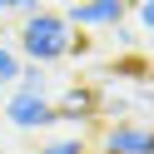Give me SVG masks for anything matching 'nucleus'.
Returning a JSON list of instances; mask_svg holds the SVG:
<instances>
[{
  "mask_svg": "<svg viewBox=\"0 0 154 154\" xmlns=\"http://www.w3.org/2000/svg\"><path fill=\"white\" fill-rule=\"evenodd\" d=\"M15 55L25 65L55 70L60 60L75 55V30L65 25L60 10H30V15H20V30H15Z\"/></svg>",
  "mask_w": 154,
  "mask_h": 154,
  "instance_id": "f257e3e1",
  "label": "nucleus"
},
{
  "mask_svg": "<svg viewBox=\"0 0 154 154\" xmlns=\"http://www.w3.org/2000/svg\"><path fill=\"white\" fill-rule=\"evenodd\" d=\"M35 154H90V149H85V139H80V134H65V139H50V144H40Z\"/></svg>",
  "mask_w": 154,
  "mask_h": 154,
  "instance_id": "6e6552de",
  "label": "nucleus"
},
{
  "mask_svg": "<svg viewBox=\"0 0 154 154\" xmlns=\"http://www.w3.org/2000/svg\"><path fill=\"white\" fill-rule=\"evenodd\" d=\"M109 35H114V45H119V50H134V35H139V30H134V25L124 20V25H114Z\"/></svg>",
  "mask_w": 154,
  "mask_h": 154,
  "instance_id": "9b49d317",
  "label": "nucleus"
},
{
  "mask_svg": "<svg viewBox=\"0 0 154 154\" xmlns=\"http://www.w3.org/2000/svg\"><path fill=\"white\" fill-rule=\"evenodd\" d=\"M40 10V0H0V15H30Z\"/></svg>",
  "mask_w": 154,
  "mask_h": 154,
  "instance_id": "9d476101",
  "label": "nucleus"
},
{
  "mask_svg": "<svg viewBox=\"0 0 154 154\" xmlns=\"http://www.w3.org/2000/svg\"><path fill=\"white\" fill-rule=\"evenodd\" d=\"M15 85H20V90H35V94H50V70H45V65H25V60H20Z\"/></svg>",
  "mask_w": 154,
  "mask_h": 154,
  "instance_id": "0eeeda50",
  "label": "nucleus"
},
{
  "mask_svg": "<svg viewBox=\"0 0 154 154\" xmlns=\"http://www.w3.org/2000/svg\"><path fill=\"white\" fill-rule=\"evenodd\" d=\"M0 119L10 124V129H20V134H35V129L60 124V114H55L50 94H35V90H20V85H15V90L0 100Z\"/></svg>",
  "mask_w": 154,
  "mask_h": 154,
  "instance_id": "f03ea898",
  "label": "nucleus"
},
{
  "mask_svg": "<svg viewBox=\"0 0 154 154\" xmlns=\"http://www.w3.org/2000/svg\"><path fill=\"white\" fill-rule=\"evenodd\" d=\"M100 154H154V129L134 124V119H119L100 134Z\"/></svg>",
  "mask_w": 154,
  "mask_h": 154,
  "instance_id": "20e7f679",
  "label": "nucleus"
},
{
  "mask_svg": "<svg viewBox=\"0 0 154 154\" xmlns=\"http://www.w3.org/2000/svg\"><path fill=\"white\" fill-rule=\"evenodd\" d=\"M15 75H20V55H15V45L0 40V100L15 90Z\"/></svg>",
  "mask_w": 154,
  "mask_h": 154,
  "instance_id": "423d86ee",
  "label": "nucleus"
},
{
  "mask_svg": "<svg viewBox=\"0 0 154 154\" xmlns=\"http://www.w3.org/2000/svg\"><path fill=\"white\" fill-rule=\"evenodd\" d=\"M134 20H139V35H154V0H134Z\"/></svg>",
  "mask_w": 154,
  "mask_h": 154,
  "instance_id": "1a4fd4ad",
  "label": "nucleus"
},
{
  "mask_svg": "<svg viewBox=\"0 0 154 154\" xmlns=\"http://www.w3.org/2000/svg\"><path fill=\"white\" fill-rule=\"evenodd\" d=\"M55 114L70 124H90L94 114H100V94L90 90V85H70L65 94H55Z\"/></svg>",
  "mask_w": 154,
  "mask_h": 154,
  "instance_id": "39448f33",
  "label": "nucleus"
},
{
  "mask_svg": "<svg viewBox=\"0 0 154 154\" xmlns=\"http://www.w3.org/2000/svg\"><path fill=\"white\" fill-rule=\"evenodd\" d=\"M129 5L134 0H70L60 15L70 30H114L129 20Z\"/></svg>",
  "mask_w": 154,
  "mask_h": 154,
  "instance_id": "7ed1b4c3",
  "label": "nucleus"
}]
</instances>
